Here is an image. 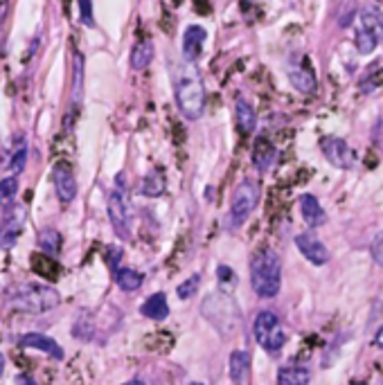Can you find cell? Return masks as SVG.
Returning <instances> with one entry per match:
<instances>
[{
	"label": "cell",
	"instance_id": "277c9868",
	"mask_svg": "<svg viewBox=\"0 0 383 385\" xmlns=\"http://www.w3.org/2000/svg\"><path fill=\"white\" fill-rule=\"evenodd\" d=\"M14 307L27 313H46L59 305V293L46 284H23L11 295Z\"/></svg>",
	"mask_w": 383,
	"mask_h": 385
},
{
	"label": "cell",
	"instance_id": "8992f818",
	"mask_svg": "<svg viewBox=\"0 0 383 385\" xmlns=\"http://www.w3.org/2000/svg\"><path fill=\"white\" fill-rule=\"evenodd\" d=\"M253 334L255 340L262 345L268 354H280L284 342H286V334L280 325V318L273 311H259L257 318L253 322Z\"/></svg>",
	"mask_w": 383,
	"mask_h": 385
},
{
	"label": "cell",
	"instance_id": "f546056e",
	"mask_svg": "<svg viewBox=\"0 0 383 385\" xmlns=\"http://www.w3.org/2000/svg\"><path fill=\"white\" fill-rule=\"evenodd\" d=\"M16 191H19V178L16 176L3 178V181H0V205L11 201L16 196Z\"/></svg>",
	"mask_w": 383,
	"mask_h": 385
},
{
	"label": "cell",
	"instance_id": "9c48e42d",
	"mask_svg": "<svg viewBox=\"0 0 383 385\" xmlns=\"http://www.w3.org/2000/svg\"><path fill=\"white\" fill-rule=\"evenodd\" d=\"M52 183L54 189H57V196L63 205L73 203L77 196V178L75 172L68 162H57L52 167Z\"/></svg>",
	"mask_w": 383,
	"mask_h": 385
},
{
	"label": "cell",
	"instance_id": "f35d334b",
	"mask_svg": "<svg viewBox=\"0 0 383 385\" xmlns=\"http://www.w3.org/2000/svg\"><path fill=\"white\" fill-rule=\"evenodd\" d=\"M125 385H147V383L140 381V379H135V381H129V383H125Z\"/></svg>",
	"mask_w": 383,
	"mask_h": 385
},
{
	"label": "cell",
	"instance_id": "d590c367",
	"mask_svg": "<svg viewBox=\"0 0 383 385\" xmlns=\"http://www.w3.org/2000/svg\"><path fill=\"white\" fill-rule=\"evenodd\" d=\"M16 385H36V381H34L32 376H27V374H21V376L16 379Z\"/></svg>",
	"mask_w": 383,
	"mask_h": 385
},
{
	"label": "cell",
	"instance_id": "d6a6232c",
	"mask_svg": "<svg viewBox=\"0 0 383 385\" xmlns=\"http://www.w3.org/2000/svg\"><path fill=\"white\" fill-rule=\"evenodd\" d=\"M79 11H81V23L93 25V0H79Z\"/></svg>",
	"mask_w": 383,
	"mask_h": 385
},
{
	"label": "cell",
	"instance_id": "7a4b0ae2",
	"mask_svg": "<svg viewBox=\"0 0 383 385\" xmlns=\"http://www.w3.org/2000/svg\"><path fill=\"white\" fill-rule=\"evenodd\" d=\"M251 284L259 297H276L282 288V261L276 250H259L251 261Z\"/></svg>",
	"mask_w": 383,
	"mask_h": 385
},
{
	"label": "cell",
	"instance_id": "4316f807",
	"mask_svg": "<svg viewBox=\"0 0 383 385\" xmlns=\"http://www.w3.org/2000/svg\"><path fill=\"white\" fill-rule=\"evenodd\" d=\"M379 41H381L379 36H374L372 32L363 30V27H359L357 34H354V43H357V50H359L361 54H370V52H374L377 46H379Z\"/></svg>",
	"mask_w": 383,
	"mask_h": 385
},
{
	"label": "cell",
	"instance_id": "5bb4252c",
	"mask_svg": "<svg viewBox=\"0 0 383 385\" xmlns=\"http://www.w3.org/2000/svg\"><path fill=\"white\" fill-rule=\"evenodd\" d=\"M140 313L149 320H165L169 315V302L165 293H154L145 305L140 307Z\"/></svg>",
	"mask_w": 383,
	"mask_h": 385
},
{
	"label": "cell",
	"instance_id": "9a60e30c",
	"mask_svg": "<svg viewBox=\"0 0 383 385\" xmlns=\"http://www.w3.org/2000/svg\"><path fill=\"white\" fill-rule=\"evenodd\" d=\"M289 79H291V84L300 90V93H313L316 90V75H313V70L309 65H291L289 68Z\"/></svg>",
	"mask_w": 383,
	"mask_h": 385
},
{
	"label": "cell",
	"instance_id": "8d00e7d4",
	"mask_svg": "<svg viewBox=\"0 0 383 385\" xmlns=\"http://www.w3.org/2000/svg\"><path fill=\"white\" fill-rule=\"evenodd\" d=\"M374 345L383 349V327L379 329V332H377V336H374Z\"/></svg>",
	"mask_w": 383,
	"mask_h": 385
},
{
	"label": "cell",
	"instance_id": "4dcf8cb0",
	"mask_svg": "<svg viewBox=\"0 0 383 385\" xmlns=\"http://www.w3.org/2000/svg\"><path fill=\"white\" fill-rule=\"evenodd\" d=\"M25 160H27V149H25V144H21V149L16 151V154H14V160H11V164H9V169H14V172H23Z\"/></svg>",
	"mask_w": 383,
	"mask_h": 385
},
{
	"label": "cell",
	"instance_id": "603a6c76",
	"mask_svg": "<svg viewBox=\"0 0 383 385\" xmlns=\"http://www.w3.org/2000/svg\"><path fill=\"white\" fill-rule=\"evenodd\" d=\"M248 363H251V359H248V354H246V352L235 349L230 354V379H232V383H241L243 381L246 372H248Z\"/></svg>",
	"mask_w": 383,
	"mask_h": 385
},
{
	"label": "cell",
	"instance_id": "836d02e7",
	"mask_svg": "<svg viewBox=\"0 0 383 385\" xmlns=\"http://www.w3.org/2000/svg\"><path fill=\"white\" fill-rule=\"evenodd\" d=\"M372 255H374V259L379 261V264H383V232L372 241Z\"/></svg>",
	"mask_w": 383,
	"mask_h": 385
},
{
	"label": "cell",
	"instance_id": "83f0119b",
	"mask_svg": "<svg viewBox=\"0 0 383 385\" xmlns=\"http://www.w3.org/2000/svg\"><path fill=\"white\" fill-rule=\"evenodd\" d=\"M162 191H165V178H162L158 172H152L142 181V194H147V196H160Z\"/></svg>",
	"mask_w": 383,
	"mask_h": 385
},
{
	"label": "cell",
	"instance_id": "8fae6325",
	"mask_svg": "<svg viewBox=\"0 0 383 385\" xmlns=\"http://www.w3.org/2000/svg\"><path fill=\"white\" fill-rule=\"evenodd\" d=\"M205 38H208V32L203 30L201 25H189L183 32V61L194 63L201 57V50Z\"/></svg>",
	"mask_w": 383,
	"mask_h": 385
},
{
	"label": "cell",
	"instance_id": "1f68e13d",
	"mask_svg": "<svg viewBox=\"0 0 383 385\" xmlns=\"http://www.w3.org/2000/svg\"><path fill=\"white\" fill-rule=\"evenodd\" d=\"M120 259H122V248H117V246H111V248L106 250V264L111 266V270L115 273L120 266Z\"/></svg>",
	"mask_w": 383,
	"mask_h": 385
},
{
	"label": "cell",
	"instance_id": "74e56055",
	"mask_svg": "<svg viewBox=\"0 0 383 385\" xmlns=\"http://www.w3.org/2000/svg\"><path fill=\"white\" fill-rule=\"evenodd\" d=\"M3 372H5V356L0 354V376H3Z\"/></svg>",
	"mask_w": 383,
	"mask_h": 385
},
{
	"label": "cell",
	"instance_id": "2e32d148",
	"mask_svg": "<svg viewBox=\"0 0 383 385\" xmlns=\"http://www.w3.org/2000/svg\"><path fill=\"white\" fill-rule=\"evenodd\" d=\"M311 372L303 365H284L278 372V385H309Z\"/></svg>",
	"mask_w": 383,
	"mask_h": 385
},
{
	"label": "cell",
	"instance_id": "f1b7e54d",
	"mask_svg": "<svg viewBox=\"0 0 383 385\" xmlns=\"http://www.w3.org/2000/svg\"><path fill=\"white\" fill-rule=\"evenodd\" d=\"M199 286H201V275H189V278L185 282L179 284V288H176V295H179L181 300H189L192 295H194L199 291Z\"/></svg>",
	"mask_w": 383,
	"mask_h": 385
},
{
	"label": "cell",
	"instance_id": "44dd1931",
	"mask_svg": "<svg viewBox=\"0 0 383 385\" xmlns=\"http://www.w3.org/2000/svg\"><path fill=\"white\" fill-rule=\"evenodd\" d=\"M361 27L367 32H372L374 36L383 38V14L377 7H363L361 9Z\"/></svg>",
	"mask_w": 383,
	"mask_h": 385
},
{
	"label": "cell",
	"instance_id": "6da1fadb",
	"mask_svg": "<svg viewBox=\"0 0 383 385\" xmlns=\"http://www.w3.org/2000/svg\"><path fill=\"white\" fill-rule=\"evenodd\" d=\"M174 95L176 106L187 120H199L205 108V88L203 79L194 63L183 61V65L176 68L174 73Z\"/></svg>",
	"mask_w": 383,
	"mask_h": 385
},
{
	"label": "cell",
	"instance_id": "7402d4cb",
	"mask_svg": "<svg viewBox=\"0 0 383 385\" xmlns=\"http://www.w3.org/2000/svg\"><path fill=\"white\" fill-rule=\"evenodd\" d=\"M113 278H115V282H117V286L122 288V291H127V293L138 291V288L142 286V280H145L142 275L138 270H133V268H117L113 273Z\"/></svg>",
	"mask_w": 383,
	"mask_h": 385
},
{
	"label": "cell",
	"instance_id": "cb8c5ba5",
	"mask_svg": "<svg viewBox=\"0 0 383 385\" xmlns=\"http://www.w3.org/2000/svg\"><path fill=\"white\" fill-rule=\"evenodd\" d=\"M38 246H41V250L48 253V255H59V250H61V235L54 228L41 230Z\"/></svg>",
	"mask_w": 383,
	"mask_h": 385
},
{
	"label": "cell",
	"instance_id": "ac0fdd59",
	"mask_svg": "<svg viewBox=\"0 0 383 385\" xmlns=\"http://www.w3.org/2000/svg\"><path fill=\"white\" fill-rule=\"evenodd\" d=\"M152 59H154V43L149 38L133 46V50H131V68L133 70H145V68H149V63H152Z\"/></svg>",
	"mask_w": 383,
	"mask_h": 385
},
{
	"label": "cell",
	"instance_id": "4fadbf2b",
	"mask_svg": "<svg viewBox=\"0 0 383 385\" xmlns=\"http://www.w3.org/2000/svg\"><path fill=\"white\" fill-rule=\"evenodd\" d=\"M300 214H303V221L309 228H318L327 221V212L322 210L320 201L313 194H303L300 196Z\"/></svg>",
	"mask_w": 383,
	"mask_h": 385
},
{
	"label": "cell",
	"instance_id": "7c38bea8",
	"mask_svg": "<svg viewBox=\"0 0 383 385\" xmlns=\"http://www.w3.org/2000/svg\"><path fill=\"white\" fill-rule=\"evenodd\" d=\"M21 345L27 347V349H36V352H43L48 356H52V359L61 361L63 359V349L57 340H52L50 336H43V334H25L21 338Z\"/></svg>",
	"mask_w": 383,
	"mask_h": 385
},
{
	"label": "cell",
	"instance_id": "ab89813d",
	"mask_svg": "<svg viewBox=\"0 0 383 385\" xmlns=\"http://www.w3.org/2000/svg\"><path fill=\"white\" fill-rule=\"evenodd\" d=\"M187 385H203V383H199V381H192V383H187Z\"/></svg>",
	"mask_w": 383,
	"mask_h": 385
},
{
	"label": "cell",
	"instance_id": "3957f363",
	"mask_svg": "<svg viewBox=\"0 0 383 385\" xmlns=\"http://www.w3.org/2000/svg\"><path fill=\"white\" fill-rule=\"evenodd\" d=\"M259 196H262V187H259L257 181L246 178V181L237 185L235 194H232L230 212H228V230H237L248 221L251 214L257 208Z\"/></svg>",
	"mask_w": 383,
	"mask_h": 385
},
{
	"label": "cell",
	"instance_id": "5b68a950",
	"mask_svg": "<svg viewBox=\"0 0 383 385\" xmlns=\"http://www.w3.org/2000/svg\"><path fill=\"white\" fill-rule=\"evenodd\" d=\"M203 315L212 322V327H216L221 334H230L235 332L239 325V311L237 305L232 302L230 295L226 293H214L208 300L203 302Z\"/></svg>",
	"mask_w": 383,
	"mask_h": 385
},
{
	"label": "cell",
	"instance_id": "30bf717a",
	"mask_svg": "<svg viewBox=\"0 0 383 385\" xmlns=\"http://www.w3.org/2000/svg\"><path fill=\"white\" fill-rule=\"evenodd\" d=\"M295 248L309 264H316V266H325L332 257L330 250H327V246L318 237L309 235V232H303V235L295 237Z\"/></svg>",
	"mask_w": 383,
	"mask_h": 385
},
{
	"label": "cell",
	"instance_id": "52a82bcc",
	"mask_svg": "<svg viewBox=\"0 0 383 385\" xmlns=\"http://www.w3.org/2000/svg\"><path fill=\"white\" fill-rule=\"evenodd\" d=\"M108 218H111V226L120 237H129L131 235V205H129V194L125 187L117 185L111 194H108Z\"/></svg>",
	"mask_w": 383,
	"mask_h": 385
},
{
	"label": "cell",
	"instance_id": "d6986e66",
	"mask_svg": "<svg viewBox=\"0 0 383 385\" xmlns=\"http://www.w3.org/2000/svg\"><path fill=\"white\" fill-rule=\"evenodd\" d=\"M235 115H237V127H239L241 133H253L255 131V127H257V113H255V108L248 102L237 100Z\"/></svg>",
	"mask_w": 383,
	"mask_h": 385
},
{
	"label": "cell",
	"instance_id": "ba28073f",
	"mask_svg": "<svg viewBox=\"0 0 383 385\" xmlns=\"http://www.w3.org/2000/svg\"><path fill=\"white\" fill-rule=\"evenodd\" d=\"M320 151L327 158V162L334 164V167H338V169L347 172L357 164V154H354V149L343 140V137H336V135L320 137Z\"/></svg>",
	"mask_w": 383,
	"mask_h": 385
},
{
	"label": "cell",
	"instance_id": "ffe728a7",
	"mask_svg": "<svg viewBox=\"0 0 383 385\" xmlns=\"http://www.w3.org/2000/svg\"><path fill=\"white\" fill-rule=\"evenodd\" d=\"M21 230H23L21 216H11V218H7V221L3 223V228H0V248H5V250L14 248V243L19 241Z\"/></svg>",
	"mask_w": 383,
	"mask_h": 385
},
{
	"label": "cell",
	"instance_id": "e575fe53",
	"mask_svg": "<svg viewBox=\"0 0 383 385\" xmlns=\"http://www.w3.org/2000/svg\"><path fill=\"white\" fill-rule=\"evenodd\" d=\"M219 280L221 282H235V273H232V268H228V266H219Z\"/></svg>",
	"mask_w": 383,
	"mask_h": 385
},
{
	"label": "cell",
	"instance_id": "484cf974",
	"mask_svg": "<svg viewBox=\"0 0 383 385\" xmlns=\"http://www.w3.org/2000/svg\"><path fill=\"white\" fill-rule=\"evenodd\" d=\"M73 104L75 108H79V102H81V93H84V59H81V54L77 52L75 54V68H73Z\"/></svg>",
	"mask_w": 383,
	"mask_h": 385
},
{
	"label": "cell",
	"instance_id": "d4e9b609",
	"mask_svg": "<svg viewBox=\"0 0 383 385\" xmlns=\"http://www.w3.org/2000/svg\"><path fill=\"white\" fill-rule=\"evenodd\" d=\"M32 266L38 275H43L48 280H57V273H59V264L54 261V257L48 255H32Z\"/></svg>",
	"mask_w": 383,
	"mask_h": 385
},
{
	"label": "cell",
	"instance_id": "e0dca14e",
	"mask_svg": "<svg viewBox=\"0 0 383 385\" xmlns=\"http://www.w3.org/2000/svg\"><path fill=\"white\" fill-rule=\"evenodd\" d=\"M276 147H273L266 137H259V140L255 142V149H253V162H255V167L259 172H266L273 160H276Z\"/></svg>",
	"mask_w": 383,
	"mask_h": 385
}]
</instances>
